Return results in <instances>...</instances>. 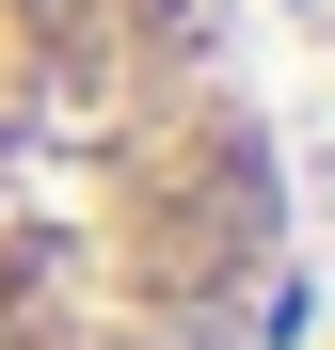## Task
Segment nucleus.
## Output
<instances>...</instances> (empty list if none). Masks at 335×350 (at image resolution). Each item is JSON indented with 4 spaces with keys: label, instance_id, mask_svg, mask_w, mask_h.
Listing matches in <instances>:
<instances>
[{
    "label": "nucleus",
    "instance_id": "f257e3e1",
    "mask_svg": "<svg viewBox=\"0 0 335 350\" xmlns=\"http://www.w3.org/2000/svg\"><path fill=\"white\" fill-rule=\"evenodd\" d=\"M303 191L223 0H0V350H271Z\"/></svg>",
    "mask_w": 335,
    "mask_h": 350
}]
</instances>
